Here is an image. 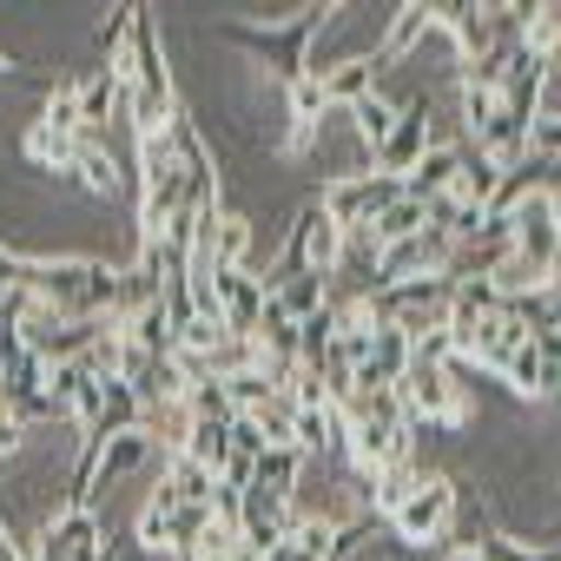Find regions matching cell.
Masks as SVG:
<instances>
[{
  "mask_svg": "<svg viewBox=\"0 0 561 561\" xmlns=\"http://www.w3.org/2000/svg\"><path fill=\"white\" fill-rule=\"evenodd\" d=\"M93 561H113V548H100V554H93Z\"/></svg>",
  "mask_w": 561,
  "mask_h": 561,
  "instance_id": "31",
  "label": "cell"
},
{
  "mask_svg": "<svg viewBox=\"0 0 561 561\" xmlns=\"http://www.w3.org/2000/svg\"><path fill=\"white\" fill-rule=\"evenodd\" d=\"M100 548H106V522H100V508H60V515L41 522L27 561H93Z\"/></svg>",
  "mask_w": 561,
  "mask_h": 561,
  "instance_id": "5",
  "label": "cell"
},
{
  "mask_svg": "<svg viewBox=\"0 0 561 561\" xmlns=\"http://www.w3.org/2000/svg\"><path fill=\"white\" fill-rule=\"evenodd\" d=\"M397 198H403V185H397V179H383V172H331V179H324V192H318L324 218H331L344 238H351V231H370Z\"/></svg>",
  "mask_w": 561,
  "mask_h": 561,
  "instance_id": "3",
  "label": "cell"
},
{
  "mask_svg": "<svg viewBox=\"0 0 561 561\" xmlns=\"http://www.w3.org/2000/svg\"><path fill=\"white\" fill-rule=\"evenodd\" d=\"M8 73H14V60H8V54H0V80H8Z\"/></svg>",
  "mask_w": 561,
  "mask_h": 561,
  "instance_id": "30",
  "label": "cell"
},
{
  "mask_svg": "<svg viewBox=\"0 0 561 561\" xmlns=\"http://www.w3.org/2000/svg\"><path fill=\"white\" fill-rule=\"evenodd\" d=\"M73 179H80V192H93V198H113V192H119V159L106 152V139H87V133H80Z\"/></svg>",
  "mask_w": 561,
  "mask_h": 561,
  "instance_id": "17",
  "label": "cell"
},
{
  "mask_svg": "<svg viewBox=\"0 0 561 561\" xmlns=\"http://www.w3.org/2000/svg\"><path fill=\"white\" fill-rule=\"evenodd\" d=\"M423 225H430V211H423L416 198H397V205H390V211H383V218L370 225V244H377V251H390V244H403V238H416Z\"/></svg>",
  "mask_w": 561,
  "mask_h": 561,
  "instance_id": "21",
  "label": "cell"
},
{
  "mask_svg": "<svg viewBox=\"0 0 561 561\" xmlns=\"http://www.w3.org/2000/svg\"><path fill=\"white\" fill-rule=\"evenodd\" d=\"M495 185H502V172H495V165H489L482 152H469V146H462V172H456L449 198H456V205H469V211H489Z\"/></svg>",
  "mask_w": 561,
  "mask_h": 561,
  "instance_id": "20",
  "label": "cell"
},
{
  "mask_svg": "<svg viewBox=\"0 0 561 561\" xmlns=\"http://www.w3.org/2000/svg\"><path fill=\"white\" fill-rule=\"evenodd\" d=\"M159 482H165L185 508H211V489H218V476H205V469H198V462H185V456H172Z\"/></svg>",
  "mask_w": 561,
  "mask_h": 561,
  "instance_id": "22",
  "label": "cell"
},
{
  "mask_svg": "<svg viewBox=\"0 0 561 561\" xmlns=\"http://www.w3.org/2000/svg\"><path fill=\"white\" fill-rule=\"evenodd\" d=\"M305 456L291 449V443H271L264 456H257V469H251V482L244 489H257V495H277V502H291L298 508V482H305Z\"/></svg>",
  "mask_w": 561,
  "mask_h": 561,
  "instance_id": "10",
  "label": "cell"
},
{
  "mask_svg": "<svg viewBox=\"0 0 561 561\" xmlns=\"http://www.w3.org/2000/svg\"><path fill=\"white\" fill-rule=\"evenodd\" d=\"M456 508H462V482L430 469V476H423V489H416V495L383 522V528H390L403 548H416V554H423V548H449V541H456Z\"/></svg>",
  "mask_w": 561,
  "mask_h": 561,
  "instance_id": "2",
  "label": "cell"
},
{
  "mask_svg": "<svg viewBox=\"0 0 561 561\" xmlns=\"http://www.w3.org/2000/svg\"><path fill=\"white\" fill-rule=\"evenodd\" d=\"M185 416H211V423H231V397H225V383H218V377H198V383L185 390Z\"/></svg>",
  "mask_w": 561,
  "mask_h": 561,
  "instance_id": "25",
  "label": "cell"
},
{
  "mask_svg": "<svg viewBox=\"0 0 561 561\" xmlns=\"http://www.w3.org/2000/svg\"><path fill=\"white\" fill-rule=\"evenodd\" d=\"M146 456H152V430H126V436H113V443L100 449V462H93V508H100V495H106L119 476H133Z\"/></svg>",
  "mask_w": 561,
  "mask_h": 561,
  "instance_id": "15",
  "label": "cell"
},
{
  "mask_svg": "<svg viewBox=\"0 0 561 561\" xmlns=\"http://www.w3.org/2000/svg\"><path fill=\"white\" fill-rule=\"evenodd\" d=\"M436 113H430V93H410L403 106H397V126H390V139L377 146V159H370V172H383V179H410L416 172V159L436 146V126H430Z\"/></svg>",
  "mask_w": 561,
  "mask_h": 561,
  "instance_id": "4",
  "label": "cell"
},
{
  "mask_svg": "<svg viewBox=\"0 0 561 561\" xmlns=\"http://www.w3.org/2000/svg\"><path fill=\"white\" fill-rule=\"evenodd\" d=\"M430 27H436V8H430V0H403L397 21H390V34H383V47H370V54H377V67L410 60V54L423 47V34H430Z\"/></svg>",
  "mask_w": 561,
  "mask_h": 561,
  "instance_id": "12",
  "label": "cell"
},
{
  "mask_svg": "<svg viewBox=\"0 0 561 561\" xmlns=\"http://www.w3.org/2000/svg\"><path fill=\"white\" fill-rule=\"evenodd\" d=\"M311 73H318V87H324L331 113H351V106H357V100H370V93H377V80H383L377 54H344V60H331V67H311Z\"/></svg>",
  "mask_w": 561,
  "mask_h": 561,
  "instance_id": "8",
  "label": "cell"
},
{
  "mask_svg": "<svg viewBox=\"0 0 561 561\" xmlns=\"http://www.w3.org/2000/svg\"><path fill=\"white\" fill-rule=\"evenodd\" d=\"M410 370V337L397 331V324H383L377 318V331H370V364L357 370V377H377V383H397Z\"/></svg>",
  "mask_w": 561,
  "mask_h": 561,
  "instance_id": "19",
  "label": "cell"
},
{
  "mask_svg": "<svg viewBox=\"0 0 561 561\" xmlns=\"http://www.w3.org/2000/svg\"><path fill=\"white\" fill-rule=\"evenodd\" d=\"M502 383H508L522 403H535V397H541V357H535V344H522V351L502 364Z\"/></svg>",
  "mask_w": 561,
  "mask_h": 561,
  "instance_id": "23",
  "label": "cell"
},
{
  "mask_svg": "<svg viewBox=\"0 0 561 561\" xmlns=\"http://www.w3.org/2000/svg\"><path fill=\"white\" fill-rule=\"evenodd\" d=\"M73 152H80V139H73V133H54V126H41V119L21 133V159H27L34 172H47V179L73 172Z\"/></svg>",
  "mask_w": 561,
  "mask_h": 561,
  "instance_id": "16",
  "label": "cell"
},
{
  "mask_svg": "<svg viewBox=\"0 0 561 561\" xmlns=\"http://www.w3.org/2000/svg\"><path fill=\"white\" fill-rule=\"evenodd\" d=\"M397 106H403V100H390L383 87H377L370 100H357V106H351V133H357V146H364L370 159H377V146L390 139V126H397Z\"/></svg>",
  "mask_w": 561,
  "mask_h": 561,
  "instance_id": "18",
  "label": "cell"
},
{
  "mask_svg": "<svg viewBox=\"0 0 561 561\" xmlns=\"http://www.w3.org/2000/svg\"><path fill=\"white\" fill-rule=\"evenodd\" d=\"M548 80H561V41H554V54H548Z\"/></svg>",
  "mask_w": 561,
  "mask_h": 561,
  "instance_id": "29",
  "label": "cell"
},
{
  "mask_svg": "<svg viewBox=\"0 0 561 561\" xmlns=\"http://www.w3.org/2000/svg\"><path fill=\"white\" fill-rule=\"evenodd\" d=\"M0 561H27V548H21V541L8 535V522H0Z\"/></svg>",
  "mask_w": 561,
  "mask_h": 561,
  "instance_id": "28",
  "label": "cell"
},
{
  "mask_svg": "<svg viewBox=\"0 0 561 561\" xmlns=\"http://www.w3.org/2000/svg\"><path fill=\"white\" fill-rule=\"evenodd\" d=\"M285 113H291V126H285V159H305V152L318 146L324 119H331V100H324L318 73H305V80L285 87Z\"/></svg>",
  "mask_w": 561,
  "mask_h": 561,
  "instance_id": "7",
  "label": "cell"
},
{
  "mask_svg": "<svg viewBox=\"0 0 561 561\" xmlns=\"http://www.w3.org/2000/svg\"><path fill=\"white\" fill-rule=\"evenodd\" d=\"M337 14H344V8H305V14H291L285 27H251V21H225L218 34H225V41H238V47H251V54H257V60H264V67H271L277 80L291 87V80H305V73H311V47H318V34H324V27H331Z\"/></svg>",
  "mask_w": 561,
  "mask_h": 561,
  "instance_id": "1",
  "label": "cell"
},
{
  "mask_svg": "<svg viewBox=\"0 0 561 561\" xmlns=\"http://www.w3.org/2000/svg\"><path fill=\"white\" fill-rule=\"evenodd\" d=\"M172 456H185V462H198L205 476H225V462H231V423H211V416H192Z\"/></svg>",
  "mask_w": 561,
  "mask_h": 561,
  "instance_id": "14",
  "label": "cell"
},
{
  "mask_svg": "<svg viewBox=\"0 0 561 561\" xmlns=\"http://www.w3.org/2000/svg\"><path fill=\"white\" fill-rule=\"evenodd\" d=\"M41 126H54V133H73V139H80V93H73V80H60V87L47 93Z\"/></svg>",
  "mask_w": 561,
  "mask_h": 561,
  "instance_id": "24",
  "label": "cell"
},
{
  "mask_svg": "<svg viewBox=\"0 0 561 561\" xmlns=\"http://www.w3.org/2000/svg\"><path fill=\"white\" fill-rule=\"evenodd\" d=\"M27 436H34V430H21L14 416H0V462H8V456H21V449H27Z\"/></svg>",
  "mask_w": 561,
  "mask_h": 561,
  "instance_id": "27",
  "label": "cell"
},
{
  "mask_svg": "<svg viewBox=\"0 0 561 561\" xmlns=\"http://www.w3.org/2000/svg\"><path fill=\"white\" fill-rule=\"evenodd\" d=\"M179 561H238V535L211 522V528H205V535H198V541H192V548L179 554Z\"/></svg>",
  "mask_w": 561,
  "mask_h": 561,
  "instance_id": "26",
  "label": "cell"
},
{
  "mask_svg": "<svg viewBox=\"0 0 561 561\" xmlns=\"http://www.w3.org/2000/svg\"><path fill=\"white\" fill-rule=\"evenodd\" d=\"M73 93H80V133H87V139H100L106 113L126 106V80H119V67H93L87 80H73Z\"/></svg>",
  "mask_w": 561,
  "mask_h": 561,
  "instance_id": "11",
  "label": "cell"
},
{
  "mask_svg": "<svg viewBox=\"0 0 561 561\" xmlns=\"http://www.w3.org/2000/svg\"><path fill=\"white\" fill-rule=\"evenodd\" d=\"M456 172H462V139H456V146H430V152L416 159V172L403 179V198L430 205V198H443V192L456 185Z\"/></svg>",
  "mask_w": 561,
  "mask_h": 561,
  "instance_id": "13",
  "label": "cell"
},
{
  "mask_svg": "<svg viewBox=\"0 0 561 561\" xmlns=\"http://www.w3.org/2000/svg\"><path fill=\"white\" fill-rule=\"evenodd\" d=\"M211 311H218L225 337L257 344V324H264V277H251V271H211Z\"/></svg>",
  "mask_w": 561,
  "mask_h": 561,
  "instance_id": "6",
  "label": "cell"
},
{
  "mask_svg": "<svg viewBox=\"0 0 561 561\" xmlns=\"http://www.w3.org/2000/svg\"><path fill=\"white\" fill-rule=\"evenodd\" d=\"M423 476H430V469H423L416 456H397V462H383V469L370 476V489H364L370 515H377V522H390V515H397V508H403V502L423 489Z\"/></svg>",
  "mask_w": 561,
  "mask_h": 561,
  "instance_id": "9",
  "label": "cell"
}]
</instances>
